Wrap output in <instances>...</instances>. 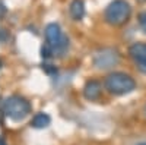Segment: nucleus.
I'll return each mask as SVG.
<instances>
[{"instance_id": "f257e3e1", "label": "nucleus", "mask_w": 146, "mask_h": 145, "mask_svg": "<svg viewBox=\"0 0 146 145\" xmlns=\"http://www.w3.org/2000/svg\"><path fill=\"white\" fill-rule=\"evenodd\" d=\"M104 85L110 94L126 95L136 88V82L130 75L124 74V72H113L105 78Z\"/></svg>"}, {"instance_id": "f03ea898", "label": "nucleus", "mask_w": 146, "mask_h": 145, "mask_svg": "<svg viewBox=\"0 0 146 145\" xmlns=\"http://www.w3.org/2000/svg\"><path fill=\"white\" fill-rule=\"evenodd\" d=\"M130 16H131V7L126 0H113L104 10L105 22L113 27L124 25L130 19Z\"/></svg>"}, {"instance_id": "7ed1b4c3", "label": "nucleus", "mask_w": 146, "mask_h": 145, "mask_svg": "<svg viewBox=\"0 0 146 145\" xmlns=\"http://www.w3.org/2000/svg\"><path fill=\"white\" fill-rule=\"evenodd\" d=\"M2 110L13 122H21L31 113V104L19 95H10L3 101Z\"/></svg>"}, {"instance_id": "20e7f679", "label": "nucleus", "mask_w": 146, "mask_h": 145, "mask_svg": "<svg viewBox=\"0 0 146 145\" xmlns=\"http://www.w3.org/2000/svg\"><path fill=\"white\" fill-rule=\"evenodd\" d=\"M45 40H47V44L51 47L53 53H58L62 54L66 51V48L69 47V40L63 35L62 32V28H60L58 23H48V25L45 27Z\"/></svg>"}, {"instance_id": "39448f33", "label": "nucleus", "mask_w": 146, "mask_h": 145, "mask_svg": "<svg viewBox=\"0 0 146 145\" xmlns=\"http://www.w3.org/2000/svg\"><path fill=\"white\" fill-rule=\"evenodd\" d=\"M118 53L113 48H102L94 54V65L98 69H108L118 63Z\"/></svg>"}, {"instance_id": "423d86ee", "label": "nucleus", "mask_w": 146, "mask_h": 145, "mask_svg": "<svg viewBox=\"0 0 146 145\" xmlns=\"http://www.w3.org/2000/svg\"><path fill=\"white\" fill-rule=\"evenodd\" d=\"M129 54L139 67L140 72L146 74V43H135L129 48Z\"/></svg>"}, {"instance_id": "0eeeda50", "label": "nucleus", "mask_w": 146, "mask_h": 145, "mask_svg": "<svg viewBox=\"0 0 146 145\" xmlns=\"http://www.w3.org/2000/svg\"><path fill=\"white\" fill-rule=\"evenodd\" d=\"M101 84L98 81H89L86 82V85L83 87V95L85 98L89 100V101H95L100 98L101 95Z\"/></svg>"}, {"instance_id": "6e6552de", "label": "nucleus", "mask_w": 146, "mask_h": 145, "mask_svg": "<svg viewBox=\"0 0 146 145\" xmlns=\"http://www.w3.org/2000/svg\"><path fill=\"white\" fill-rule=\"evenodd\" d=\"M70 16L75 21H80L85 16V3L83 0H72V3L69 6Z\"/></svg>"}, {"instance_id": "1a4fd4ad", "label": "nucleus", "mask_w": 146, "mask_h": 145, "mask_svg": "<svg viewBox=\"0 0 146 145\" xmlns=\"http://www.w3.org/2000/svg\"><path fill=\"white\" fill-rule=\"evenodd\" d=\"M50 122H51V119L47 113H36L31 120V126L35 129H44L50 125Z\"/></svg>"}, {"instance_id": "9d476101", "label": "nucleus", "mask_w": 146, "mask_h": 145, "mask_svg": "<svg viewBox=\"0 0 146 145\" xmlns=\"http://www.w3.org/2000/svg\"><path fill=\"white\" fill-rule=\"evenodd\" d=\"M139 25L142 28V31L146 34V12H142V13H139Z\"/></svg>"}, {"instance_id": "9b49d317", "label": "nucleus", "mask_w": 146, "mask_h": 145, "mask_svg": "<svg viewBox=\"0 0 146 145\" xmlns=\"http://www.w3.org/2000/svg\"><path fill=\"white\" fill-rule=\"evenodd\" d=\"M0 145H5V141L3 139H0Z\"/></svg>"}, {"instance_id": "f8f14e48", "label": "nucleus", "mask_w": 146, "mask_h": 145, "mask_svg": "<svg viewBox=\"0 0 146 145\" xmlns=\"http://www.w3.org/2000/svg\"><path fill=\"white\" fill-rule=\"evenodd\" d=\"M137 145H146V142H139Z\"/></svg>"}, {"instance_id": "ddd939ff", "label": "nucleus", "mask_w": 146, "mask_h": 145, "mask_svg": "<svg viewBox=\"0 0 146 145\" xmlns=\"http://www.w3.org/2000/svg\"><path fill=\"white\" fill-rule=\"evenodd\" d=\"M145 114H146V107H145Z\"/></svg>"}]
</instances>
